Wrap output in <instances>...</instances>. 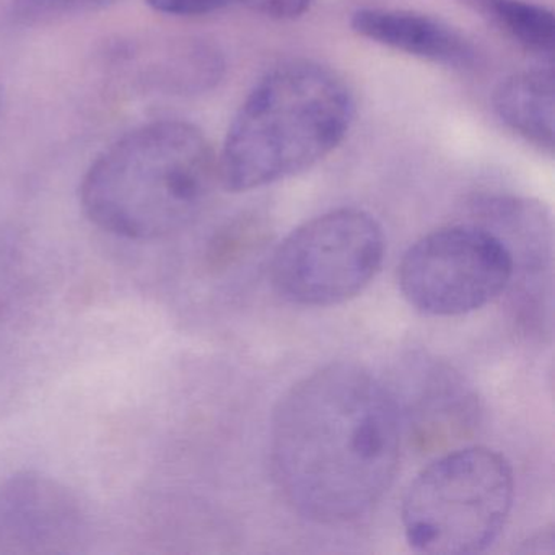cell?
Segmentation results:
<instances>
[{
    "mask_svg": "<svg viewBox=\"0 0 555 555\" xmlns=\"http://www.w3.org/2000/svg\"><path fill=\"white\" fill-rule=\"evenodd\" d=\"M515 258L502 236L479 225H451L422 236L402 256L398 285L411 307L430 317H461L499 298Z\"/></svg>",
    "mask_w": 555,
    "mask_h": 555,
    "instance_id": "8992f818",
    "label": "cell"
},
{
    "mask_svg": "<svg viewBox=\"0 0 555 555\" xmlns=\"http://www.w3.org/2000/svg\"><path fill=\"white\" fill-rule=\"evenodd\" d=\"M233 2L275 21H292L300 17L311 4V0H233Z\"/></svg>",
    "mask_w": 555,
    "mask_h": 555,
    "instance_id": "5bb4252c",
    "label": "cell"
},
{
    "mask_svg": "<svg viewBox=\"0 0 555 555\" xmlns=\"http://www.w3.org/2000/svg\"><path fill=\"white\" fill-rule=\"evenodd\" d=\"M386 238L375 217L336 209L301 223L275 249L271 282L284 300L333 307L362 294L382 269Z\"/></svg>",
    "mask_w": 555,
    "mask_h": 555,
    "instance_id": "5b68a950",
    "label": "cell"
},
{
    "mask_svg": "<svg viewBox=\"0 0 555 555\" xmlns=\"http://www.w3.org/2000/svg\"><path fill=\"white\" fill-rule=\"evenodd\" d=\"M219 180V155L196 126L162 119L132 129L95 158L80 204L99 229L135 242L165 238L206 209Z\"/></svg>",
    "mask_w": 555,
    "mask_h": 555,
    "instance_id": "7a4b0ae2",
    "label": "cell"
},
{
    "mask_svg": "<svg viewBox=\"0 0 555 555\" xmlns=\"http://www.w3.org/2000/svg\"><path fill=\"white\" fill-rule=\"evenodd\" d=\"M399 454L398 399L357 363L305 376L272 417L275 480L311 521L344 525L365 516L391 487Z\"/></svg>",
    "mask_w": 555,
    "mask_h": 555,
    "instance_id": "6da1fadb",
    "label": "cell"
},
{
    "mask_svg": "<svg viewBox=\"0 0 555 555\" xmlns=\"http://www.w3.org/2000/svg\"><path fill=\"white\" fill-rule=\"evenodd\" d=\"M480 18L508 35L531 53L554 56V14L526 0H460Z\"/></svg>",
    "mask_w": 555,
    "mask_h": 555,
    "instance_id": "8fae6325",
    "label": "cell"
},
{
    "mask_svg": "<svg viewBox=\"0 0 555 555\" xmlns=\"http://www.w3.org/2000/svg\"><path fill=\"white\" fill-rule=\"evenodd\" d=\"M112 61L122 82L154 95H199L225 74L219 48L194 37L126 41L113 50Z\"/></svg>",
    "mask_w": 555,
    "mask_h": 555,
    "instance_id": "ba28073f",
    "label": "cell"
},
{
    "mask_svg": "<svg viewBox=\"0 0 555 555\" xmlns=\"http://www.w3.org/2000/svg\"><path fill=\"white\" fill-rule=\"evenodd\" d=\"M492 103L506 128L541 151L554 152L555 87L551 67L513 74L496 87Z\"/></svg>",
    "mask_w": 555,
    "mask_h": 555,
    "instance_id": "30bf717a",
    "label": "cell"
},
{
    "mask_svg": "<svg viewBox=\"0 0 555 555\" xmlns=\"http://www.w3.org/2000/svg\"><path fill=\"white\" fill-rule=\"evenodd\" d=\"M122 0H11L12 18L22 25H47L115 8Z\"/></svg>",
    "mask_w": 555,
    "mask_h": 555,
    "instance_id": "7c38bea8",
    "label": "cell"
},
{
    "mask_svg": "<svg viewBox=\"0 0 555 555\" xmlns=\"http://www.w3.org/2000/svg\"><path fill=\"white\" fill-rule=\"evenodd\" d=\"M87 515L73 490L38 473L0 482V555H51L77 551Z\"/></svg>",
    "mask_w": 555,
    "mask_h": 555,
    "instance_id": "52a82bcc",
    "label": "cell"
},
{
    "mask_svg": "<svg viewBox=\"0 0 555 555\" xmlns=\"http://www.w3.org/2000/svg\"><path fill=\"white\" fill-rule=\"evenodd\" d=\"M356 100L346 80L314 61L269 70L240 106L219 155L220 186L248 193L304 173L346 139Z\"/></svg>",
    "mask_w": 555,
    "mask_h": 555,
    "instance_id": "3957f363",
    "label": "cell"
},
{
    "mask_svg": "<svg viewBox=\"0 0 555 555\" xmlns=\"http://www.w3.org/2000/svg\"><path fill=\"white\" fill-rule=\"evenodd\" d=\"M350 27L360 38L435 66L464 70L476 63L470 41L430 15L404 9H360L353 12Z\"/></svg>",
    "mask_w": 555,
    "mask_h": 555,
    "instance_id": "9c48e42d",
    "label": "cell"
},
{
    "mask_svg": "<svg viewBox=\"0 0 555 555\" xmlns=\"http://www.w3.org/2000/svg\"><path fill=\"white\" fill-rule=\"evenodd\" d=\"M154 11L173 17H201L235 5L233 0H145Z\"/></svg>",
    "mask_w": 555,
    "mask_h": 555,
    "instance_id": "4fadbf2b",
    "label": "cell"
},
{
    "mask_svg": "<svg viewBox=\"0 0 555 555\" xmlns=\"http://www.w3.org/2000/svg\"><path fill=\"white\" fill-rule=\"evenodd\" d=\"M513 500L515 477L503 454L486 447L451 451L409 486L401 509L405 541L421 554H479L502 534Z\"/></svg>",
    "mask_w": 555,
    "mask_h": 555,
    "instance_id": "277c9868",
    "label": "cell"
}]
</instances>
